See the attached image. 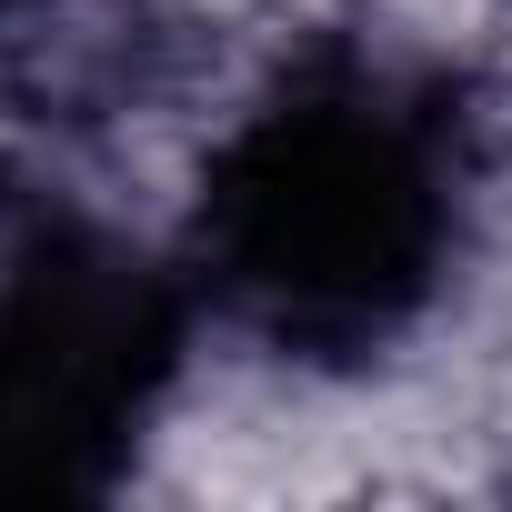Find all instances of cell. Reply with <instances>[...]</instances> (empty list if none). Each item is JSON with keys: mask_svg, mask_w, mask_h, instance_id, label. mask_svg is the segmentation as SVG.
I'll return each instance as SVG.
<instances>
[{"mask_svg": "<svg viewBox=\"0 0 512 512\" xmlns=\"http://www.w3.org/2000/svg\"><path fill=\"white\" fill-rule=\"evenodd\" d=\"M21 11H41V0H0V21H21Z\"/></svg>", "mask_w": 512, "mask_h": 512, "instance_id": "obj_3", "label": "cell"}, {"mask_svg": "<svg viewBox=\"0 0 512 512\" xmlns=\"http://www.w3.org/2000/svg\"><path fill=\"white\" fill-rule=\"evenodd\" d=\"M191 272L41 171H0V502H101L141 462L181 352Z\"/></svg>", "mask_w": 512, "mask_h": 512, "instance_id": "obj_2", "label": "cell"}, {"mask_svg": "<svg viewBox=\"0 0 512 512\" xmlns=\"http://www.w3.org/2000/svg\"><path fill=\"white\" fill-rule=\"evenodd\" d=\"M472 201V81L382 31H312L211 141L181 272L272 362L362 372L452 292Z\"/></svg>", "mask_w": 512, "mask_h": 512, "instance_id": "obj_1", "label": "cell"}]
</instances>
